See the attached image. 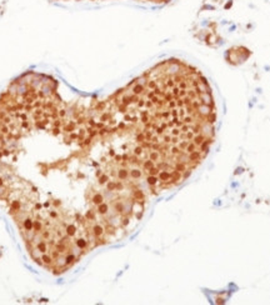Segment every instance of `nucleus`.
Instances as JSON below:
<instances>
[{"label": "nucleus", "mask_w": 270, "mask_h": 305, "mask_svg": "<svg viewBox=\"0 0 270 305\" xmlns=\"http://www.w3.org/2000/svg\"><path fill=\"white\" fill-rule=\"evenodd\" d=\"M58 1H84V0H58ZM89 1H96V0H89ZM134 1H141V3H149V4H166L170 0H134Z\"/></svg>", "instance_id": "obj_2"}, {"label": "nucleus", "mask_w": 270, "mask_h": 305, "mask_svg": "<svg viewBox=\"0 0 270 305\" xmlns=\"http://www.w3.org/2000/svg\"><path fill=\"white\" fill-rule=\"evenodd\" d=\"M139 185L114 93L68 100L57 79L31 71L0 95V201L41 268L64 273L103 245Z\"/></svg>", "instance_id": "obj_1"}]
</instances>
